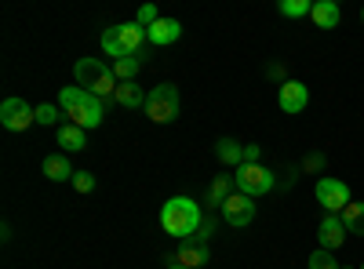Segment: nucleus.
<instances>
[{
  "mask_svg": "<svg viewBox=\"0 0 364 269\" xmlns=\"http://www.w3.org/2000/svg\"><path fill=\"white\" fill-rule=\"evenodd\" d=\"M58 106H63V113L70 116V124L91 131V128H99L102 124V116H106V106L99 95H91L84 92V87H63L58 92Z\"/></svg>",
  "mask_w": 364,
  "mask_h": 269,
  "instance_id": "1",
  "label": "nucleus"
},
{
  "mask_svg": "<svg viewBox=\"0 0 364 269\" xmlns=\"http://www.w3.org/2000/svg\"><path fill=\"white\" fill-rule=\"evenodd\" d=\"M204 222V212L200 204L193 197H171L164 207H161V226L168 236H175V241H186V236H193Z\"/></svg>",
  "mask_w": 364,
  "mask_h": 269,
  "instance_id": "2",
  "label": "nucleus"
},
{
  "mask_svg": "<svg viewBox=\"0 0 364 269\" xmlns=\"http://www.w3.org/2000/svg\"><path fill=\"white\" fill-rule=\"evenodd\" d=\"M73 77H77V87H84V92L99 95V99L117 95V87H120V80L113 77V66H106L102 58H77Z\"/></svg>",
  "mask_w": 364,
  "mask_h": 269,
  "instance_id": "3",
  "label": "nucleus"
},
{
  "mask_svg": "<svg viewBox=\"0 0 364 269\" xmlns=\"http://www.w3.org/2000/svg\"><path fill=\"white\" fill-rule=\"evenodd\" d=\"M142 40H149V37H146V29L139 22H120V26H109L102 33V51L117 62V58L142 55Z\"/></svg>",
  "mask_w": 364,
  "mask_h": 269,
  "instance_id": "4",
  "label": "nucleus"
},
{
  "mask_svg": "<svg viewBox=\"0 0 364 269\" xmlns=\"http://www.w3.org/2000/svg\"><path fill=\"white\" fill-rule=\"evenodd\" d=\"M146 116L154 124H171L178 116V87L175 84H157L154 92L146 95Z\"/></svg>",
  "mask_w": 364,
  "mask_h": 269,
  "instance_id": "5",
  "label": "nucleus"
},
{
  "mask_svg": "<svg viewBox=\"0 0 364 269\" xmlns=\"http://www.w3.org/2000/svg\"><path fill=\"white\" fill-rule=\"evenodd\" d=\"M233 182H237V193L255 200V197H262V193H269L273 186H277V175H273L266 164H240Z\"/></svg>",
  "mask_w": 364,
  "mask_h": 269,
  "instance_id": "6",
  "label": "nucleus"
},
{
  "mask_svg": "<svg viewBox=\"0 0 364 269\" xmlns=\"http://www.w3.org/2000/svg\"><path fill=\"white\" fill-rule=\"evenodd\" d=\"M317 204L324 207L328 215H343L346 207L353 204V200H350V186L343 182V178H331V175H324L321 182H317Z\"/></svg>",
  "mask_w": 364,
  "mask_h": 269,
  "instance_id": "7",
  "label": "nucleus"
},
{
  "mask_svg": "<svg viewBox=\"0 0 364 269\" xmlns=\"http://www.w3.org/2000/svg\"><path fill=\"white\" fill-rule=\"evenodd\" d=\"M0 124H4L8 131H26V128H33L37 124V106H29L26 99L11 95L0 102Z\"/></svg>",
  "mask_w": 364,
  "mask_h": 269,
  "instance_id": "8",
  "label": "nucleus"
},
{
  "mask_svg": "<svg viewBox=\"0 0 364 269\" xmlns=\"http://www.w3.org/2000/svg\"><path fill=\"white\" fill-rule=\"evenodd\" d=\"M219 215H223L233 229H245V226H252V222H255V200H252V197H245V193H233V197L219 207Z\"/></svg>",
  "mask_w": 364,
  "mask_h": 269,
  "instance_id": "9",
  "label": "nucleus"
},
{
  "mask_svg": "<svg viewBox=\"0 0 364 269\" xmlns=\"http://www.w3.org/2000/svg\"><path fill=\"white\" fill-rule=\"evenodd\" d=\"M277 106H281L284 113H302V109L310 106V87L302 84V80L281 84V87H277Z\"/></svg>",
  "mask_w": 364,
  "mask_h": 269,
  "instance_id": "10",
  "label": "nucleus"
},
{
  "mask_svg": "<svg viewBox=\"0 0 364 269\" xmlns=\"http://www.w3.org/2000/svg\"><path fill=\"white\" fill-rule=\"evenodd\" d=\"M346 236H350V233H346V226H343V215H324V219H321V226H317V241H321L324 251L343 248Z\"/></svg>",
  "mask_w": 364,
  "mask_h": 269,
  "instance_id": "11",
  "label": "nucleus"
},
{
  "mask_svg": "<svg viewBox=\"0 0 364 269\" xmlns=\"http://www.w3.org/2000/svg\"><path fill=\"white\" fill-rule=\"evenodd\" d=\"M146 37H149V44L168 48V44H175V40L182 37V22H178V18H161L157 26L146 29Z\"/></svg>",
  "mask_w": 364,
  "mask_h": 269,
  "instance_id": "12",
  "label": "nucleus"
},
{
  "mask_svg": "<svg viewBox=\"0 0 364 269\" xmlns=\"http://www.w3.org/2000/svg\"><path fill=\"white\" fill-rule=\"evenodd\" d=\"M233 193H237L233 175H215V178H211V186H208V207H215V212H219Z\"/></svg>",
  "mask_w": 364,
  "mask_h": 269,
  "instance_id": "13",
  "label": "nucleus"
},
{
  "mask_svg": "<svg viewBox=\"0 0 364 269\" xmlns=\"http://www.w3.org/2000/svg\"><path fill=\"white\" fill-rule=\"evenodd\" d=\"M310 18H314L317 29H336V26L343 22V11H339L336 0H317L314 11H310Z\"/></svg>",
  "mask_w": 364,
  "mask_h": 269,
  "instance_id": "14",
  "label": "nucleus"
},
{
  "mask_svg": "<svg viewBox=\"0 0 364 269\" xmlns=\"http://www.w3.org/2000/svg\"><path fill=\"white\" fill-rule=\"evenodd\" d=\"M44 175L51 178V182H73V164L63 157V153H51V157H44Z\"/></svg>",
  "mask_w": 364,
  "mask_h": 269,
  "instance_id": "15",
  "label": "nucleus"
},
{
  "mask_svg": "<svg viewBox=\"0 0 364 269\" xmlns=\"http://www.w3.org/2000/svg\"><path fill=\"white\" fill-rule=\"evenodd\" d=\"M55 138H58V146H63L66 153H80V149H87V131L77 128V124H63Z\"/></svg>",
  "mask_w": 364,
  "mask_h": 269,
  "instance_id": "16",
  "label": "nucleus"
},
{
  "mask_svg": "<svg viewBox=\"0 0 364 269\" xmlns=\"http://www.w3.org/2000/svg\"><path fill=\"white\" fill-rule=\"evenodd\" d=\"M146 95H149V92H142L135 80H124V84L117 87L113 102H117V106H124V109H139V106H146Z\"/></svg>",
  "mask_w": 364,
  "mask_h": 269,
  "instance_id": "17",
  "label": "nucleus"
},
{
  "mask_svg": "<svg viewBox=\"0 0 364 269\" xmlns=\"http://www.w3.org/2000/svg\"><path fill=\"white\" fill-rule=\"evenodd\" d=\"M215 157L226 168H240V164H245V146H240L237 138H219L215 142Z\"/></svg>",
  "mask_w": 364,
  "mask_h": 269,
  "instance_id": "18",
  "label": "nucleus"
},
{
  "mask_svg": "<svg viewBox=\"0 0 364 269\" xmlns=\"http://www.w3.org/2000/svg\"><path fill=\"white\" fill-rule=\"evenodd\" d=\"M168 262H178V265H186V269H200L208 262V248L204 244H182Z\"/></svg>",
  "mask_w": 364,
  "mask_h": 269,
  "instance_id": "19",
  "label": "nucleus"
},
{
  "mask_svg": "<svg viewBox=\"0 0 364 269\" xmlns=\"http://www.w3.org/2000/svg\"><path fill=\"white\" fill-rule=\"evenodd\" d=\"M343 226H346V233H353V236H364V204H350L346 212H343Z\"/></svg>",
  "mask_w": 364,
  "mask_h": 269,
  "instance_id": "20",
  "label": "nucleus"
},
{
  "mask_svg": "<svg viewBox=\"0 0 364 269\" xmlns=\"http://www.w3.org/2000/svg\"><path fill=\"white\" fill-rule=\"evenodd\" d=\"M142 70V55H132V58H117L113 62V77L124 84V80H135V73Z\"/></svg>",
  "mask_w": 364,
  "mask_h": 269,
  "instance_id": "21",
  "label": "nucleus"
},
{
  "mask_svg": "<svg viewBox=\"0 0 364 269\" xmlns=\"http://www.w3.org/2000/svg\"><path fill=\"white\" fill-rule=\"evenodd\" d=\"M277 11H281L284 18H302V15L314 11V0H281Z\"/></svg>",
  "mask_w": 364,
  "mask_h": 269,
  "instance_id": "22",
  "label": "nucleus"
},
{
  "mask_svg": "<svg viewBox=\"0 0 364 269\" xmlns=\"http://www.w3.org/2000/svg\"><path fill=\"white\" fill-rule=\"evenodd\" d=\"M310 269H346L343 262H336V255L331 251H324V248H317L314 255H310V262H306Z\"/></svg>",
  "mask_w": 364,
  "mask_h": 269,
  "instance_id": "23",
  "label": "nucleus"
},
{
  "mask_svg": "<svg viewBox=\"0 0 364 269\" xmlns=\"http://www.w3.org/2000/svg\"><path fill=\"white\" fill-rule=\"evenodd\" d=\"M63 106H51V102H44V106H37V124H44V128H51V124H58L63 121Z\"/></svg>",
  "mask_w": 364,
  "mask_h": 269,
  "instance_id": "24",
  "label": "nucleus"
},
{
  "mask_svg": "<svg viewBox=\"0 0 364 269\" xmlns=\"http://www.w3.org/2000/svg\"><path fill=\"white\" fill-rule=\"evenodd\" d=\"M161 18H164V15L157 11V4H142V8H139V18H135V22H139L142 29H149V26H157Z\"/></svg>",
  "mask_w": 364,
  "mask_h": 269,
  "instance_id": "25",
  "label": "nucleus"
},
{
  "mask_svg": "<svg viewBox=\"0 0 364 269\" xmlns=\"http://www.w3.org/2000/svg\"><path fill=\"white\" fill-rule=\"evenodd\" d=\"M95 186H99V178L91 175V171H77V175H73V190H77V193H91Z\"/></svg>",
  "mask_w": 364,
  "mask_h": 269,
  "instance_id": "26",
  "label": "nucleus"
},
{
  "mask_svg": "<svg viewBox=\"0 0 364 269\" xmlns=\"http://www.w3.org/2000/svg\"><path fill=\"white\" fill-rule=\"evenodd\" d=\"M302 171H324V153H310L302 160Z\"/></svg>",
  "mask_w": 364,
  "mask_h": 269,
  "instance_id": "27",
  "label": "nucleus"
},
{
  "mask_svg": "<svg viewBox=\"0 0 364 269\" xmlns=\"http://www.w3.org/2000/svg\"><path fill=\"white\" fill-rule=\"evenodd\" d=\"M245 164H262V146H245Z\"/></svg>",
  "mask_w": 364,
  "mask_h": 269,
  "instance_id": "28",
  "label": "nucleus"
},
{
  "mask_svg": "<svg viewBox=\"0 0 364 269\" xmlns=\"http://www.w3.org/2000/svg\"><path fill=\"white\" fill-rule=\"evenodd\" d=\"M211 233H215V222H208V219H204V222H200V229H197V241L204 244V241H208Z\"/></svg>",
  "mask_w": 364,
  "mask_h": 269,
  "instance_id": "29",
  "label": "nucleus"
},
{
  "mask_svg": "<svg viewBox=\"0 0 364 269\" xmlns=\"http://www.w3.org/2000/svg\"><path fill=\"white\" fill-rule=\"evenodd\" d=\"M269 77H273V80H281V84H288V77H284L281 66H269Z\"/></svg>",
  "mask_w": 364,
  "mask_h": 269,
  "instance_id": "30",
  "label": "nucleus"
},
{
  "mask_svg": "<svg viewBox=\"0 0 364 269\" xmlns=\"http://www.w3.org/2000/svg\"><path fill=\"white\" fill-rule=\"evenodd\" d=\"M168 269H186V265H178V262H168Z\"/></svg>",
  "mask_w": 364,
  "mask_h": 269,
  "instance_id": "31",
  "label": "nucleus"
},
{
  "mask_svg": "<svg viewBox=\"0 0 364 269\" xmlns=\"http://www.w3.org/2000/svg\"><path fill=\"white\" fill-rule=\"evenodd\" d=\"M360 22H364V8H360Z\"/></svg>",
  "mask_w": 364,
  "mask_h": 269,
  "instance_id": "32",
  "label": "nucleus"
},
{
  "mask_svg": "<svg viewBox=\"0 0 364 269\" xmlns=\"http://www.w3.org/2000/svg\"><path fill=\"white\" fill-rule=\"evenodd\" d=\"M360 269H364V262H360Z\"/></svg>",
  "mask_w": 364,
  "mask_h": 269,
  "instance_id": "33",
  "label": "nucleus"
}]
</instances>
